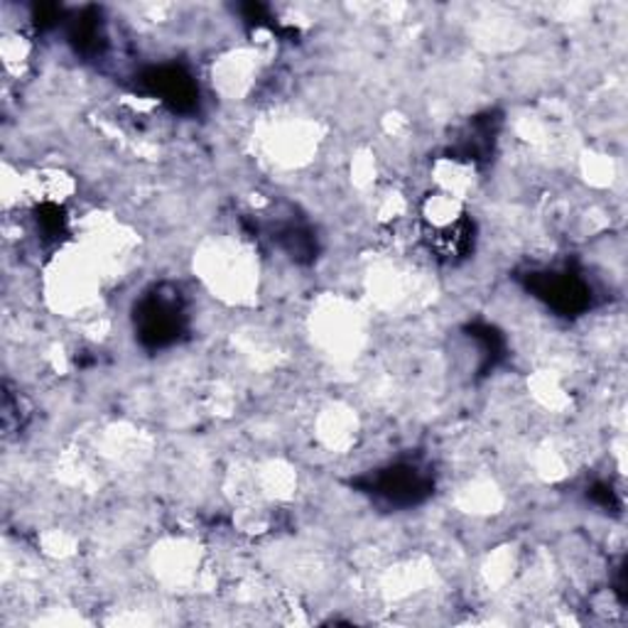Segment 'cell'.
<instances>
[{
    "mask_svg": "<svg viewBox=\"0 0 628 628\" xmlns=\"http://www.w3.org/2000/svg\"><path fill=\"white\" fill-rule=\"evenodd\" d=\"M422 231L432 254L442 260H460L474 246V224L462 204L450 194H435L422 209Z\"/></svg>",
    "mask_w": 628,
    "mask_h": 628,
    "instance_id": "obj_1",
    "label": "cell"
},
{
    "mask_svg": "<svg viewBox=\"0 0 628 628\" xmlns=\"http://www.w3.org/2000/svg\"><path fill=\"white\" fill-rule=\"evenodd\" d=\"M182 319L185 315H182L177 295L163 290L145 297L138 315H135L141 339L151 347H165L175 341L182 332Z\"/></svg>",
    "mask_w": 628,
    "mask_h": 628,
    "instance_id": "obj_2",
    "label": "cell"
},
{
    "mask_svg": "<svg viewBox=\"0 0 628 628\" xmlns=\"http://www.w3.org/2000/svg\"><path fill=\"white\" fill-rule=\"evenodd\" d=\"M541 297L559 312H579L589 305V288L569 272H547L541 285Z\"/></svg>",
    "mask_w": 628,
    "mask_h": 628,
    "instance_id": "obj_3",
    "label": "cell"
},
{
    "mask_svg": "<svg viewBox=\"0 0 628 628\" xmlns=\"http://www.w3.org/2000/svg\"><path fill=\"white\" fill-rule=\"evenodd\" d=\"M428 482L415 466H395L379 476L375 491L388 501H398V504H413L422 494H425Z\"/></svg>",
    "mask_w": 628,
    "mask_h": 628,
    "instance_id": "obj_4",
    "label": "cell"
},
{
    "mask_svg": "<svg viewBox=\"0 0 628 628\" xmlns=\"http://www.w3.org/2000/svg\"><path fill=\"white\" fill-rule=\"evenodd\" d=\"M147 84L159 96V101H165L173 109H187L197 99V86L192 84V79L182 72L169 66V70H157L147 76Z\"/></svg>",
    "mask_w": 628,
    "mask_h": 628,
    "instance_id": "obj_5",
    "label": "cell"
}]
</instances>
